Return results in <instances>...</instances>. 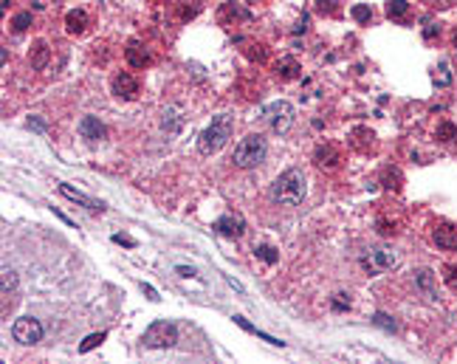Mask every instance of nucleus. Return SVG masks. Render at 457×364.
Here are the masks:
<instances>
[{"mask_svg": "<svg viewBox=\"0 0 457 364\" xmlns=\"http://www.w3.org/2000/svg\"><path fill=\"white\" fill-rule=\"evenodd\" d=\"M102 342H105V333H94V336H88V339L82 342V347H79V350H82V353H88V350H94V347H96V344H102Z\"/></svg>", "mask_w": 457, "mask_h": 364, "instance_id": "nucleus-24", "label": "nucleus"}, {"mask_svg": "<svg viewBox=\"0 0 457 364\" xmlns=\"http://www.w3.org/2000/svg\"><path fill=\"white\" fill-rule=\"evenodd\" d=\"M124 57H127V63H130L133 68H147V65L153 63V57H150V48H147L144 43H139V40H130V43H127V48H124Z\"/></svg>", "mask_w": 457, "mask_h": 364, "instance_id": "nucleus-11", "label": "nucleus"}, {"mask_svg": "<svg viewBox=\"0 0 457 364\" xmlns=\"http://www.w3.org/2000/svg\"><path fill=\"white\" fill-rule=\"evenodd\" d=\"M18 302V277L12 268H4V313H9Z\"/></svg>", "mask_w": 457, "mask_h": 364, "instance_id": "nucleus-12", "label": "nucleus"}, {"mask_svg": "<svg viewBox=\"0 0 457 364\" xmlns=\"http://www.w3.org/2000/svg\"><path fill=\"white\" fill-rule=\"evenodd\" d=\"M277 77L280 79H297L300 77V63L294 57H285L277 63Z\"/></svg>", "mask_w": 457, "mask_h": 364, "instance_id": "nucleus-15", "label": "nucleus"}, {"mask_svg": "<svg viewBox=\"0 0 457 364\" xmlns=\"http://www.w3.org/2000/svg\"><path fill=\"white\" fill-rule=\"evenodd\" d=\"M269 195L280 207H300L305 201V172L302 169H285L271 184Z\"/></svg>", "mask_w": 457, "mask_h": 364, "instance_id": "nucleus-1", "label": "nucleus"}, {"mask_svg": "<svg viewBox=\"0 0 457 364\" xmlns=\"http://www.w3.org/2000/svg\"><path fill=\"white\" fill-rule=\"evenodd\" d=\"M232 130H235V119L228 116V113H223V116H217L203 133H200V138H198V150L203 152V155H212V152H217L228 138H232Z\"/></svg>", "mask_w": 457, "mask_h": 364, "instance_id": "nucleus-2", "label": "nucleus"}, {"mask_svg": "<svg viewBox=\"0 0 457 364\" xmlns=\"http://www.w3.org/2000/svg\"><path fill=\"white\" fill-rule=\"evenodd\" d=\"M257 254H260L266 263H277V254H274V249H271V246H260V249H257Z\"/></svg>", "mask_w": 457, "mask_h": 364, "instance_id": "nucleus-28", "label": "nucleus"}, {"mask_svg": "<svg viewBox=\"0 0 457 364\" xmlns=\"http://www.w3.org/2000/svg\"><path fill=\"white\" fill-rule=\"evenodd\" d=\"M29 20H32V18H29V15H20V18H18V20H15V29H18V32H23V29H26V26H29Z\"/></svg>", "mask_w": 457, "mask_h": 364, "instance_id": "nucleus-29", "label": "nucleus"}, {"mask_svg": "<svg viewBox=\"0 0 457 364\" xmlns=\"http://www.w3.org/2000/svg\"><path fill=\"white\" fill-rule=\"evenodd\" d=\"M82 133H85L88 138H99V136H102V124H99L96 119H85V122H82Z\"/></svg>", "mask_w": 457, "mask_h": 364, "instance_id": "nucleus-20", "label": "nucleus"}, {"mask_svg": "<svg viewBox=\"0 0 457 364\" xmlns=\"http://www.w3.org/2000/svg\"><path fill=\"white\" fill-rule=\"evenodd\" d=\"M406 12H409V4H406V0H390V4H387V15H390L392 20H404Z\"/></svg>", "mask_w": 457, "mask_h": 364, "instance_id": "nucleus-18", "label": "nucleus"}, {"mask_svg": "<svg viewBox=\"0 0 457 364\" xmlns=\"http://www.w3.org/2000/svg\"><path fill=\"white\" fill-rule=\"evenodd\" d=\"M437 138L440 141H454L457 138V127L454 124H440L437 127Z\"/></svg>", "mask_w": 457, "mask_h": 364, "instance_id": "nucleus-21", "label": "nucleus"}, {"mask_svg": "<svg viewBox=\"0 0 457 364\" xmlns=\"http://www.w3.org/2000/svg\"><path fill=\"white\" fill-rule=\"evenodd\" d=\"M314 161H316L319 169H336L342 164V152L333 144H319L316 152H314Z\"/></svg>", "mask_w": 457, "mask_h": 364, "instance_id": "nucleus-10", "label": "nucleus"}, {"mask_svg": "<svg viewBox=\"0 0 457 364\" xmlns=\"http://www.w3.org/2000/svg\"><path fill=\"white\" fill-rule=\"evenodd\" d=\"M266 122L274 133H285L294 124V108L288 102H274L271 108H266Z\"/></svg>", "mask_w": 457, "mask_h": 364, "instance_id": "nucleus-4", "label": "nucleus"}, {"mask_svg": "<svg viewBox=\"0 0 457 364\" xmlns=\"http://www.w3.org/2000/svg\"><path fill=\"white\" fill-rule=\"evenodd\" d=\"M214 229H217L220 235H226V238H240V235H243V221L235 218V215H223V218L214 223Z\"/></svg>", "mask_w": 457, "mask_h": 364, "instance_id": "nucleus-14", "label": "nucleus"}, {"mask_svg": "<svg viewBox=\"0 0 457 364\" xmlns=\"http://www.w3.org/2000/svg\"><path fill=\"white\" fill-rule=\"evenodd\" d=\"M432 240H435V246H440V249H446V252L457 249V226H454V223H446V221L435 223Z\"/></svg>", "mask_w": 457, "mask_h": 364, "instance_id": "nucleus-8", "label": "nucleus"}, {"mask_svg": "<svg viewBox=\"0 0 457 364\" xmlns=\"http://www.w3.org/2000/svg\"><path fill=\"white\" fill-rule=\"evenodd\" d=\"M175 325H169V322H155L147 333H144V344L147 347H169V344H175Z\"/></svg>", "mask_w": 457, "mask_h": 364, "instance_id": "nucleus-6", "label": "nucleus"}, {"mask_svg": "<svg viewBox=\"0 0 457 364\" xmlns=\"http://www.w3.org/2000/svg\"><path fill=\"white\" fill-rule=\"evenodd\" d=\"M12 336L20 342V344H37L43 339V325L32 316H23L12 325Z\"/></svg>", "mask_w": 457, "mask_h": 364, "instance_id": "nucleus-5", "label": "nucleus"}, {"mask_svg": "<svg viewBox=\"0 0 457 364\" xmlns=\"http://www.w3.org/2000/svg\"><path fill=\"white\" fill-rule=\"evenodd\" d=\"M178 9H181V20H192L200 12V0H178Z\"/></svg>", "mask_w": 457, "mask_h": 364, "instance_id": "nucleus-17", "label": "nucleus"}, {"mask_svg": "<svg viewBox=\"0 0 457 364\" xmlns=\"http://www.w3.org/2000/svg\"><path fill=\"white\" fill-rule=\"evenodd\" d=\"M228 18H232V20H235V18H249V12H246V9H240L238 4H226V6L220 9V23L226 26V23H228Z\"/></svg>", "mask_w": 457, "mask_h": 364, "instance_id": "nucleus-19", "label": "nucleus"}, {"mask_svg": "<svg viewBox=\"0 0 457 364\" xmlns=\"http://www.w3.org/2000/svg\"><path fill=\"white\" fill-rule=\"evenodd\" d=\"M316 9L322 12V15H339V6H336V0H316Z\"/></svg>", "mask_w": 457, "mask_h": 364, "instance_id": "nucleus-23", "label": "nucleus"}, {"mask_svg": "<svg viewBox=\"0 0 457 364\" xmlns=\"http://www.w3.org/2000/svg\"><path fill=\"white\" fill-rule=\"evenodd\" d=\"M139 88H141V85H139V79H136L133 74H124V71H122V74L113 77V93H116L119 99H136V96H139Z\"/></svg>", "mask_w": 457, "mask_h": 364, "instance_id": "nucleus-9", "label": "nucleus"}, {"mask_svg": "<svg viewBox=\"0 0 457 364\" xmlns=\"http://www.w3.org/2000/svg\"><path fill=\"white\" fill-rule=\"evenodd\" d=\"M423 6H429V9H451L457 0H420Z\"/></svg>", "mask_w": 457, "mask_h": 364, "instance_id": "nucleus-25", "label": "nucleus"}, {"mask_svg": "<svg viewBox=\"0 0 457 364\" xmlns=\"http://www.w3.org/2000/svg\"><path fill=\"white\" fill-rule=\"evenodd\" d=\"M353 18H356L359 23H367V20H373V12H370L367 6H356V9H353Z\"/></svg>", "mask_w": 457, "mask_h": 364, "instance_id": "nucleus-27", "label": "nucleus"}, {"mask_svg": "<svg viewBox=\"0 0 457 364\" xmlns=\"http://www.w3.org/2000/svg\"><path fill=\"white\" fill-rule=\"evenodd\" d=\"M60 193H63L65 198H71V201H79V204H82V207H88V209H102V204H96L94 198H88V195H82V193L71 190L68 184H60Z\"/></svg>", "mask_w": 457, "mask_h": 364, "instance_id": "nucleus-16", "label": "nucleus"}, {"mask_svg": "<svg viewBox=\"0 0 457 364\" xmlns=\"http://www.w3.org/2000/svg\"><path fill=\"white\" fill-rule=\"evenodd\" d=\"M266 152H269L266 138H263L260 133H252V136H246V138L235 147L232 161H235V167H240V169H255V167H260V164L266 161Z\"/></svg>", "mask_w": 457, "mask_h": 364, "instance_id": "nucleus-3", "label": "nucleus"}, {"mask_svg": "<svg viewBox=\"0 0 457 364\" xmlns=\"http://www.w3.org/2000/svg\"><path fill=\"white\" fill-rule=\"evenodd\" d=\"M361 266H364L370 274H381V271H387V268L395 266V254L387 252V249H370V252L361 257Z\"/></svg>", "mask_w": 457, "mask_h": 364, "instance_id": "nucleus-7", "label": "nucleus"}, {"mask_svg": "<svg viewBox=\"0 0 457 364\" xmlns=\"http://www.w3.org/2000/svg\"><path fill=\"white\" fill-rule=\"evenodd\" d=\"M451 57H454V63H457V29H454V34H451Z\"/></svg>", "mask_w": 457, "mask_h": 364, "instance_id": "nucleus-30", "label": "nucleus"}, {"mask_svg": "<svg viewBox=\"0 0 457 364\" xmlns=\"http://www.w3.org/2000/svg\"><path fill=\"white\" fill-rule=\"evenodd\" d=\"M88 26H91V20H88V15H85L82 9H74V12H68V18H65V32H68V34H74V37H82V34L88 32Z\"/></svg>", "mask_w": 457, "mask_h": 364, "instance_id": "nucleus-13", "label": "nucleus"}, {"mask_svg": "<svg viewBox=\"0 0 457 364\" xmlns=\"http://www.w3.org/2000/svg\"><path fill=\"white\" fill-rule=\"evenodd\" d=\"M443 280H446V285H449V288H454V291H457V263H451V266H446V268H443Z\"/></svg>", "mask_w": 457, "mask_h": 364, "instance_id": "nucleus-22", "label": "nucleus"}, {"mask_svg": "<svg viewBox=\"0 0 457 364\" xmlns=\"http://www.w3.org/2000/svg\"><path fill=\"white\" fill-rule=\"evenodd\" d=\"M418 282L426 288L429 297H435V288H432V271H418Z\"/></svg>", "mask_w": 457, "mask_h": 364, "instance_id": "nucleus-26", "label": "nucleus"}]
</instances>
